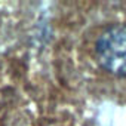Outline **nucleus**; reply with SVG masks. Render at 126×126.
<instances>
[{
  "instance_id": "2",
  "label": "nucleus",
  "mask_w": 126,
  "mask_h": 126,
  "mask_svg": "<svg viewBox=\"0 0 126 126\" xmlns=\"http://www.w3.org/2000/svg\"><path fill=\"white\" fill-rule=\"evenodd\" d=\"M8 111V86L0 77V126H3Z\"/></svg>"
},
{
  "instance_id": "1",
  "label": "nucleus",
  "mask_w": 126,
  "mask_h": 126,
  "mask_svg": "<svg viewBox=\"0 0 126 126\" xmlns=\"http://www.w3.org/2000/svg\"><path fill=\"white\" fill-rule=\"evenodd\" d=\"M94 56L104 71L126 76V24L104 28L94 42Z\"/></svg>"
}]
</instances>
